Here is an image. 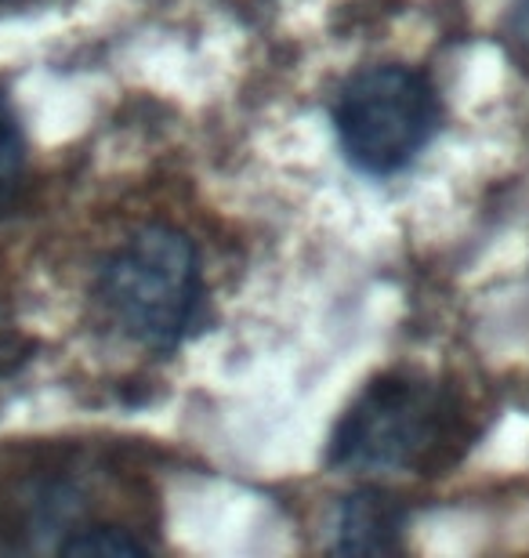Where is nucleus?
Segmentation results:
<instances>
[{
  "label": "nucleus",
  "instance_id": "nucleus-1",
  "mask_svg": "<svg viewBox=\"0 0 529 558\" xmlns=\"http://www.w3.org/2000/svg\"><path fill=\"white\" fill-rule=\"evenodd\" d=\"M482 435L471 399L424 371L377 374L337 417L323 461L356 475H446Z\"/></svg>",
  "mask_w": 529,
  "mask_h": 558
},
{
  "label": "nucleus",
  "instance_id": "nucleus-2",
  "mask_svg": "<svg viewBox=\"0 0 529 558\" xmlns=\"http://www.w3.org/2000/svg\"><path fill=\"white\" fill-rule=\"evenodd\" d=\"M207 298L200 247L175 226L134 229L92 279V301L109 327L164 360L207 327Z\"/></svg>",
  "mask_w": 529,
  "mask_h": 558
},
{
  "label": "nucleus",
  "instance_id": "nucleus-3",
  "mask_svg": "<svg viewBox=\"0 0 529 558\" xmlns=\"http://www.w3.org/2000/svg\"><path fill=\"white\" fill-rule=\"evenodd\" d=\"M341 160L388 182L407 174L443 131V92L418 65L374 62L348 73L326 106Z\"/></svg>",
  "mask_w": 529,
  "mask_h": 558
},
{
  "label": "nucleus",
  "instance_id": "nucleus-4",
  "mask_svg": "<svg viewBox=\"0 0 529 558\" xmlns=\"http://www.w3.org/2000/svg\"><path fill=\"white\" fill-rule=\"evenodd\" d=\"M410 505L385 486H359L334 508L337 555H396L407 548Z\"/></svg>",
  "mask_w": 529,
  "mask_h": 558
},
{
  "label": "nucleus",
  "instance_id": "nucleus-5",
  "mask_svg": "<svg viewBox=\"0 0 529 558\" xmlns=\"http://www.w3.org/2000/svg\"><path fill=\"white\" fill-rule=\"evenodd\" d=\"M26 174H29V138L8 87H0V215L19 204L22 189H26Z\"/></svg>",
  "mask_w": 529,
  "mask_h": 558
},
{
  "label": "nucleus",
  "instance_id": "nucleus-6",
  "mask_svg": "<svg viewBox=\"0 0 529 558\" xmlns=\"http://www.w3.org/2000/svg\"><path fill=\"white\" fill-rule=\"evenodd\" d=\"M55 551L59 555H149L153 541L142 537L128 522L92 519V522H84V526H76Z\"/></svg>",
  "mask_w": 529,
  "mask_h": 558
},
{
  "label": "nucleus",
  "instance_id": "nucleus-7",
  "mask_svg": "<svg viewBox=\"0 0 529 558\" xmlns=\"http://www.w3.org/2000/svg\"><path fill=\"white\" fill-rule=\"evenodd\" d=\"M504 44L515 54V62H522V70H529V0H515L504 15Z\"/></svg>",
  "mask_w": 529,
  "mask_h": 558
}]
</instances>
